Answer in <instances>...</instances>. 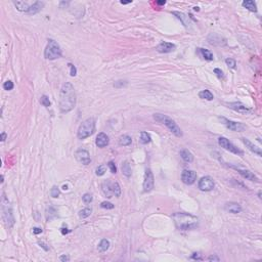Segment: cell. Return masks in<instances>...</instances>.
<instances>
[{
	"instance_id": "42",
	"label": "cell",
	"mask_w": 262,
	"mask_h": 262,
	"mask_svg": "<svg viewBox=\"0 0 262 262\" xmlns=\"http://www.w3.org/2000/svg\"><path fill=\"white\" fill-rule=\"evenodd\" d=\"M68 66L70 67V69H71V72H70V75H71L72 77L76 76V75H77V69H76L75 66L73 65V64H69Z\"/></svg>"
},
{
	"instance_id": "28",
	"label": "cell",
	"mask_w": 262,
	"mask_h": 262,
	"mask_svg": "<svg viewBox=\"0 0 262 262\" xmlns=\"http://www.w3.org/2000/svg\"><path fill=\"white\" fill-rule=\"evenodd\" d=\"M152 140V138H151V135H149L148 132H145V131H142L141 133H140V144L142 145H148L149 144Z\"/></svg>"
},
{
	"instance_id": "24",
	"label": "cell",
	"mask_w": 262,
	"mask_h": 262,
	"mask_svg": "<svg viewBox=\"0 0 262 262\" xmlns=\"http://www.w3.org/2000/svg\"><path fill=\"white\" fill-rule=\"evenodd\" d=\"M199 52L201 53L202 57L205 58L206 61H213V54L210 50L208 49H204V48H198Z\"/></svg>"
},
{
	"instance_id": "14",
	"label": "cell",
	"mask_w": 262,
	"mask_h": 262,
	"mask_svg": "<svg viewBox=\"0 0 262 262\" xmlns=\"http://www.w3.org/2000/svg\"><path fill=\"white\" fill-rule=\"evenodd\" d=\"M176 49L175 44L170 43V42H161L158 46H157V51H159L160 53H169Z\"/></svg>"
},
{
	"instance_id": "5",
	"label": "cell",
	"mask_w": 262,
	"mask_h": 262,
	"mask_svg": "<svg viewBox=\"0 0 262 262\" xmlns=\"http://www.w3.org/2000/svg\"><path fill=\"white\" fill-rule=\"evenodd\" d=\"M44 57L46 59H49V61H53V59H57L62 57L61 46L57 44V41L52 39L48 40L47 46L44 50Z\"/></svg>"
},
{
	"instance_id": "2",
	"label": "cell",
	"mask_w": 262,
	"mask_h": 262,
	"mask_svg": "<svg viewBox=\"0 0 262 262\" xmlns=\"http://www.w3.org/2000/svg\"><path fill=\"white\" fill-rule=\"evenodd\" d=\"M175 226L181 230H190L195 229L199 225V218L197 216L184 212H177L172 216Z\"/></svg>"
},
{
	"instance_id": "51",
	"label": "cell",
	"mask_w": 262,
	"mask_h": 262,
	"mask_svg": "<svg viewBox=\"0 0 262 262\" xmlns=\"http://www.w3.org/2000/svg\"><path fill=\"white\" fill-rule=\"evenodd\" d=\"M166 1H158L157 2V4H159V5H163V4H165Z\"/></svg>"
},
{
	"instance_id": "19",
	"label": "cell",
	"mask_w": 262,
	"mask_h": 262,
	"mask_svg": "<svg viewBox=\"0 0 262 262\" xmlns=\"http://www.w3.org/2000/svg\"><path fill=\"white\" fill-rule=\"evenodd\" d=\"M235 168H236V167H235ZM236 169L237 170V172H239L244 178H246V179H248V180L256 181V182H258V178L256 177V175H254V174L251 172V171L245 170V169H240V168H236Z\"/></svg>"
},
{
	"instance_id": "46",
	"label": "cell",
	"mask_w": 262,
	"mask_h": 262,
	"mask_svg": "<svg viewBox=\"0 0 262 262\" xmlns=\"http://www.w3.org/2000/svg\"><path fill=\"white\" fill-rule=\"evenodd\" d=\"M208 260H209V261H219L220 259H219V257H217V256H213V255H212V256H210V257L208 258Z\"/></svg>"
},
{
	"instance_id": "4",
	"label": "cell",
	"mask_w": 262,
	"mask_h": 262,
	"mask_svg": "<svg viewBox=\"0 0 262 262\" xmlns=\"http://www.w3.org/2000/svg\"><path fill=\"white\" fill-rule=\"evenodd\" d=\"M95 131V120L94 118H88L85 121H83L78 128L77 136L79 139H85L92 135Z\"/></svg>"
},
{
	"instance_id": "52",
	"label": "cell",
	"mask_w": 262,
	"mask_h": 262,
	"mask_svg": "<svg viewBox=\"0 0 262 262\" xmlns=\"http://www.w3.org/2000/svg\"><path fill=\"white\" fill-rule=\"evenodd\" d=\"M132 1H121V4H128V3H131Z\"/></svg>"
},
{
	"instance_id": "25",
	"label": "cell",
	"mask_w": 262,
	"mask_h": 262,
	"mask_svg": "<svg viewBox=\"0 0 262 262\" xmlns=\"http://www.w3.org/2000/svg\"><path fill=\"white\" fill-rule=\"evenodd\" d=\"M199 96H200V99H206V100H212L214 99V95H213V93L210 91V90H202V91L199 93Z\"/></svg>"
},
{
	"instance_id": "18",
	"label": "cell",
	"mask_w": 262,
	"mask_h": 262,
	"mask_svg": "<svg viewBox=\"0 0 262 262\" xmlns=\"http://www.w3.org/2000/svg\"><path fill=\"white\" fill-rule=\"evenodd\" d=\"M225 210L228 211L229 213H232V214H237L242 211V207L239 203H235V202H229L225 205Z\"/></svg>"
},
{
	"instance_id": "33",
	"label": "cell",
	"mask_w": 262,
	"mask_h": 262,
	"mask_svg": "<svg viewBox=\"0 0 262 262\" xmlns=\"http://www.w3.org/2000/svg\"><path fill=\"white\" fill-rule=\"evenodd\" d=\"M113 193L115 195V197H120L121 195V187L118 182L113 183Z\"/></svg>"
},
{
	"instance_id": "38",
	"label": "cell",
	"mask_w": 262,
	"mask_h": 262,
	"mask_svg": "<svg viewBox=\"0 0 262 262\" xmlns=\"http://www.w3.org/2000/svg\"><path fill=\"white\" fill-rule=\"evenodd\" d=\"M82 199H83V201H84V203H86V204H89L92 202V195L90 194H84Z\"/></svg>"
},
{
	"instance_id": "31",
	"label": "cell",
	"mask_w": 262,
	"mask_h": 262,
	"mask_svg": "<svg viewBox=\"0 0 262 262\" xmlns=\"http://www.w3.org/2000/svg\"><path fill=\"white\" fill-rule=\"evenodd\" d=\"M91 212H92V209H91V208L82 209V210L79 212V217L82 218V219H84V218H86V217H88V216H90V214H91Z\"/></svg>"
},
{
	"instance_id": "15",
	"label": "cell",
	"mask_w": 262,
	"mask_h": 262,
	"mask_svg": "<svg viewBox=\"0 0 262 262\" xmlns=\"http://www.w3.org/2000/svg\"><path fill=\"white\" fill-rule=\"evenodd\" d=\"M102 191L103 195L108 199H111L114 195L113 193V183H111L110 180L103 181V183L102 184Z\"/></svg>"
},
{
	"instance_id": "1",
	"label": "cell",
	"mask_w": 262,
	"mask_h": 262,
	"mask_svg": "<svg viewBox=\"0 0 262 262\" xmlns=\"http://www.w3.org/2000/svg\"><path fill=\"white\" fill-rule=\"evenodd\" d=\"M76 106V92L70 82H66L62 86L59 92V111L62 114L71 112Z\"/></svg>"
},
{
	"instance_id": "16",
	"label": "cell",
	"mask_w": 262,
	"mask_h": 262,
	"mask_svg": "<svg viewBox=\"0 0 262 262\" xmlns=\"http://www.w3.org/2000/svg\"><path fill=\"white\" fill-rule=\"evenodd\" d=\"M109 136H108L106 133H103V132H100L99 133V135L96 136V139H95V145L99 146V148H104V146H107L109 145Z\"/></svg>"
},
{
	"instance_id": "37",
	"label": "cell",
	"mask_w": 262,
	"mask_h": 262,
	"mask_svg": "<svg viewBox=\"0 0 262 262\" xmlns=\"http://www.w3.org/2000/svg\"><path fill=\"white\" fill-rule=\"evenodd\" d=\"M225 62H226V65H228L229 68L236 69L237 62H236L235 59H232V58H226V59H225Z\"/></svg>"
},
{
	"instance_id": "17",
	"label": "cell",
	"mask_w": 262,
	"mask_h": 262,
	"mask_svg": "<svg viewBox=\"0 0 262 262\" xmlns=\"http://www.w3.org/2000/svg\"><path fill=\"white\" fill-rule=\"evenodd\" d=\"M242 141H243V144L246 145V148H248L250 149L251 152H253L254 154H256L257 156H259V157H261L262 156V153H261V149H260V148H258V146H256L255 145H253L252 142H251L249 139H247V138H245V137H243L242 138Z\"/></svg>"
},
{
	"instance_id": "6",
	"label": "cell",
	"mask_w": 262,
	"mask_h": 262,
	"mask_svg": "<svg viewBox=\"0 0 262 262\" xmlns=\"http://www.w3.org/2000/svg\"><path fill=\"white\" fill-rule=\"evenodd\" d=\"M2 218L5 225L8 228H11L13 224H15V218H13L12 210L10 208L8 201L6 200L4 194H3V198H2Z\"/></svg>"
},
{
	"instance_id": "26",
	"label": "cell",
	"mask_w": 262,
	"mask_h": 262,
	"mask_svg": "<svg viewBox=\"0 0 262 262\" xmlns=\"http://www.w3.org/2000/svg\"><path fill=\"white\" fill-rule=\"evenodd\" d=\"M132 142V139L129 135L125 134V135H122L120 138H119V145H123V146H127V145H130Z\"/></svg>"
},
{
	"instance_id": "13",
	"label": "cell",
	"mask_w": 262,
	"mask_h": 262,
	"mask_svg": "<svg viewBox=\"0 0 262 262\" xmlns=\"http://www.w3.org/2000/svg\"><path fill=\"white\" fill-rule=\"evenodd\" d=\"M226 106L229 109H232L236 112H239V113H242V114H249L251 113V111L249 108L246 107L245 104L240 103V102H235V103H226Z\"/></svg>"
},
{
	"instance_id": "41",
	"label": "cell",
	"mask_w": 262,
	"mask_h": 262,
	"mask_svg": "<svg viewBox=\"0 0 262 262\" xmlns=\"http://www.w3.org/2000/svg\"><path fill=\"white\" fill-rule=\"evenodd\" d=\"M100 207L103 208V209H113L114 205L112 203H110V202H103V203L100 204Z\"/></svg>"
},
{
	"instance_id": "12",
	"label": "cell",
	"mask_w": 262,
	"mask_h": 262,
	"mask_svg": "<svg viewBox=\"0 0 262 262\" xmlns=\"http://www.w3.org/2000/svg\"><path fill=\"white\" fill-rule=\"evenodd\" d=\"M75 157H76V160L78 161L79 163L83 164V165H88V164L91 162L90 155H89L88 151H86V149H78L75 154Z\"/></svg>"
},
{
	"instance_id": "21",
	"label": "cell",
	"mask_w": 262,
	"mask_h": 262,
	"mask_svg": "<svg viewBox=\"0 0 262 262\" xmlns=\"http://www.w3.org/2000/svg\"><path fill=\"white\" fill-rule=\"evenodd\" d=\"M180 157L182 158L184 162H186V163H191L194 161V155L186 149L180 151Z\"/></svg>"
},
{
	"instance_id": "29",
	"label": "cell",
	"mask_w": 262,
	"mask_h": 262,
	"mask_svg": "<svg viewBox=\"0 0 262 262\" xmlns=\"http://www.w3.org/2000/svg\"><path fill=\"white\" fill-rule=\"evenodd\" d=\"M110 248V242L106 239H103L100 241L99 245V252H106V251Z\"/></svg>"
},
{
	"instance_id": "9",
	"label": "cell",
	"mask_w": 262,
	"mask_h": 262,
	"mask_svg": "<svg viewBox=\"0 0 262 262\" xmlns=\"http://www.w3.org/2000/svg\"><path fill=\"white\" fill-rule=\"evenodd\" d=\"M198 186L202 191H210L214 188L215 183H214V180H213L212 177L205 176V177H202L201 179L199 180Z\"/></svg>"
},
{
	"instance_id": "27",
	"label": "cell",
	"mask_w": 262,
	"mask_h": 262,
	"mask_svg": "<svg viewBox=\"0 0 262 262\" xmlns=\"http://www.w3.org/2000/svg\"><path fill=\"white\" fill-rule=\"evenodd\" d=\"M122 173L127 177L131 176V167H130V164H129L128 161H125V162L122 164Z\"/></svg>"
},
{
	"instance_id": "39",
	"label": "cell",
	"mask_w": 262,
	"mask_h": 262,
	"mask_svg": "<svg viewBox=\"0 0 262 262\" xmlns=\"http://www.w3.org/2000/svg\"><path fill=\"white\" fill-rule=\"evenodd\" d=\"M3 88H4L5 90H12L13 89V83L11 82V81H6V82H4V84H3Z\"/></svg>"
},
{
	"instance_id": "47",
	"label": "cell",
	"mask_w": 262,
	"mask_h": 262,
	"mask_svg": "<svg viewBox=\"0 0 262 262\" xmlns=\"http://www.w3.org/2000/svg\"><path fill=\"white\" fill-rule=\"evenodd\" d=\"M191 258H193V259H197V260H201V259H202V258L200 257V254H199V253H194L193 257H191Z\"/></svg>"
},
{
	"instance_id": "23",
	"label": "cell",
	"mask_w": 262,
	"mask_h": 262,
	"mask_svg": "<svg viewBox=\"0 0 262 262\" xmlns=\"http://www.w3.org/2000/svg\"><path fill=\"white\" fill-rule=\"evenodd\" d=\"M242 5L244 6L245 8H247L248 10H250V11H253V12H256L257 11V6H256V3L252 0H246V1H244L242 3Z\"/></svg>"
},
{
	"instance_id": "35",
	"label": "cell",
	"mask_w": 262,
	"mask_h": 262,
	"mask_svg": "<svg viewBox=\"0 0 262 262\" xmlns=\"http://www.w3.org/2000/svg\"><path fill=\"white\" fill-rule=\"evenodd\" d=\"M106 166L104 165H100V166H99L96 168V170H95V173H96V175L97 176H103L104 173H106Z\"/></svg>"
},
{
	"instance_id": "34",
	"label": "cell",
	"mask_w": 262,
	"mask_h": 262,
	"mask_svg": "<svg viewBox=\"0 0 262 262\" xmlns=\"http://www.w3.org/2000/svg\"><path fill=\"white\" fill-rule=\"evenodd\" d=\"M40 103H41V104H42V106H43V107H45V108H49V107H50V104H51L49 99H48V97H47L46 95H42V96H41V99H40Z\"/></svg>"
},
{
	"instance_id": "36",
	"label": "cell",
	"mask_w": 262,
	"mask_h": 262,
	"mask_svg": "<svg viewBox=\"0 0 262 262\" xmlns=\"http://www.w3.org/2000/svg\"><path fill=\"white\" fill-rule=\"evenodd\" d=\"M59 194H61V193H59L58 187H57V186H52L51 191H50V195H51V197H52V198H58Z\"/></svg>"
},
{
	"instance_id": "11",
	"label": "cell",
	"mask_w": 262,
	"mask_h": 262,
	"mask_svg": "<svg viewBox=\"0 0 262 262\" xmlns=\"http://www.w3.org/2000/svg\"><path fill=\"white\" fill-rule=\"evenodd\" d=\"M154 186H155V180H154V175L151 169H146L145 174V180H144V191L149 193L151 191Z\"/></svg>"
},
{
	"instance_id": "45",
	"label": "cell",
	"mask_w": 262,
	"mask_h": 262,
	"mask_svg": "<svg viewBox=\"0 0 262 262\" xmlns=\"http://www.w3.org/2000/svg\"><path fill=\"white\" fill-rule=\"evenodd\" d=\"M59 260H61V261H64V262L69 261V260H70V257L67 256V255H62V256L59 257Z\"/></svg>"
},
{
	"instance_id": "10",
	"label": "cell",
	"mask_w": 262,
	"mask_h": 262,
	"mask_svg": "<svg viewBox=\"0 0 262 262\" xmlns=\"http://www.w3.org/2000/svg\"><path fill=\"white\" fill-rule=\"evenodd\" d=\"M181 180L184 184H187V186H191L197 180V173L193 170H183L182 173H181Z\"/></svg>"
},
{
	"instance_id": "44",
	"label": "cell",
	"mask_w": 262,
	"mask_h": 262,
	"mask_svg": "<svg viewBox=\"0 0 262 262\" xmlns=\"http://www.w3.org/2000/svg\"><path fill=\"white\" fill-rule=\"evenodd\" d=\"M42 232V229L39 228H33V233H35V235H39V233Z\"/></svg>"
},
{
	"instance_id": "40",
	"label": "cell",
	"mask_w": 262,
	"mask_h": 262,
	"mask_svg": "<svg viewBox=\"0 0 262 262\" xmlns=\"http://www.w3.org/2000/svg\"><path fill=\"white\" fill-rule=\"evenodd\" d=\"M108 166H109V168H110L112 173H116L117 172V167H116V165H115V163L113 162V161H110V162L108 163Z\"/></svg>"
},
{
	"instance_id": "20",
	"label": "cell",
	"mask_w": 262,
	"mask_h": 262,
	"mask_svg": "<svg viewBox=\"0 0 262 262\" xmlns=\"http://www.w3.org/2000/svg\"><path fill=\"white\" fill-rule=\"evenodd\" d=\"M44 6V2L42 1H36L34 2L32 5L30 6L29 10H28V15H35V13H38L39 11H41V9L43 8Z\"/></svg>"
},
{
	"instance_id": "32",
	"label": "cell",
	"mask_w": 262,
	"mask_h": 262,
	"mask_svg": "<svg viewBox=\"0 0 262 262\" xmlns=\"http://www.w3.org/2000/svg\"><path fill=\"white\" fill-rule=\"evenodd\" d=\"M173 15H174V16H177V17H178V19H179V20H181V22H182V24H183V25L186 26V27H187V26H188V24L186 22V20H188V17L184 16L183 13H181V12H177V11H174V12H173Z\"/></svg>"
},
{
	"instance_id": "7",
	"label": "cell",
	"mask_w": 262,
	"mask_h": 262,
	"mask_svg": "<svg viewBox=\"0 0 262 262\" xmlns=\"http://www.w3.org/2000/svg\"><path fill=\"white\" fill-rule=\"evenodd\" d=\"M218 144H219L220 146H221V148H223L224 149H226V151H228L230 153L236 154V155H237V156H243L244 155V152L241 151L240 149H237L235 145H232L228 138L219 137L218 138Z\"/></svg>"
},
{
	"instance_id": "8",
	"label": "cell",
	"mask_w": 262,
	"mask_h": 262,
	"mask_svg": "<svg viewBox=\"0 0 262 262\" xmlns=\"http://www.w3.org/2000/svg\"><path fill=\"white\" fill-rule=\"evenodd\" d=\"M219 119L221 120V122L225 125L226 127H228V129H230V130H232V131L241 132V131H244L246 129L245 125H244L243 123H240V122H235V121L228 120V119H226L224 117H220Z\"/></svg>"
},
{
	"instance_id": "48",
	"label": "cell",
	"mask_w": 262,
	"mask_h": 262,
	"mask_svg": "<svg viewBox=\"0 0 262 262\" xmlns=\"http://www.w3.org/2000/svg\"><path fill=\"white\" fill-rule=\"evenodd\" d=\"M39 245H40L41 247H42L45 251H48V249H49V248L46 247V245H45V244H44V243H42V242H39Z\"/></svg>"
},
{
	"instance_id": "3",
	"label": "cell",
	"mask_w": 262,
	"mask_h": 262,
	"mask_svg": "<svg viewBox=\"0 0 262 262\" xmlns=\"http://www.w3.org/2000/svg\"><path fill=\"white\" fill-rule=\"evenodd\" d=\"M154 119H155L157 122H159V123H162L165 125V126L168 128L174 135L177 136V137H181V136H182V131H181V129L178 127V125L172 120V119L167 117L166 115L155 114L154 115Z\"/></svg>"
},
{
	"instance_id": "22",
	"label": "cell",
	"mask_w": 262,
	"mask_h": 262,
	"mask_svg": "<svg viewBox=\"0 0 262 262\" xmlns=\"http://www.w3.org/2000/svg\"><path fill=\"white\" fill-rule=\"evenodd\" d=\"M15 5H16V7L19 11H23V12H26V13L28 12V10H29V8H30L29 4L25 1H16V2H15Z\"/></svg>"
},
{
	"instance_id": "43",
	"label": "cell",
	"mask_w": 262,
	"mask_h": 262,
	"mask_svg": "<svg viewBox=\"0 0 262 262\" xmlns=\"http://www.w3.org/2000/svg\"><path fill=\"white\" fill-rule=\"evenodd\" d=\"M214 73H215L216 76H217L219 79H223V78H224V75H223V72H222L220 69H214Z\"/></svg>"
},
{
	"instance_id": "50",
	"label": "cell",
	"mask_w": 262,
	"mask_h": 262,
	"mask_svg": "<svg viewBox=\"0 0 262 262\" xmlns=\"http://www.w3.org/2000/svg\"><path fill=\"white\" fill-rule=\"evenodd\" d=\"M69 232H70V230L68 228H62V235H67Z\"/></svg>"
},
{
	"instance_id": "49",
	"label": "cell",
	"mask_w": 262,
	"mask_h": 262,
	"mask_svg": "<svg viewBox=\"0 0 262 262\" xmlns=\"http://www.w3.org/2000/svg\"><path fill=\"white\" fill-rule=\"evenodd\" d=\"M6 139V133L5 132H2L1 133V141H4Z\"/></svg>"
},
{
	"instance_id": "30",
	"label": "cell",
	"mask_w": 262,
	"mask_h": 262,
	"mask_svg": "<svg viewBox=\"0 0 262 262\" xmlns=\"http://www.w3.org/2000/svg\"><path fill=\"white\" fill-rule=\"evenodd\" d=\"M54 217H57V210L50 206V207L46 210V218H47L48 221H49V220L53 219Z\"/></svg>"
},
{
	"instance_id": "53",
	"label": "cell",
	"mask_w": 262,
	"mask_h": 262,
	"mask_svg": "<svg viewBox=\"0 0 262 262\" xmlns=\"http://www.w3.org/2000/svg\"><path fill=\"white\" fill-rule=\"evenodd\" d=\"M258 197H259V199H261V191H259V193H258Z\"/></svg>"
}]
</instances>
